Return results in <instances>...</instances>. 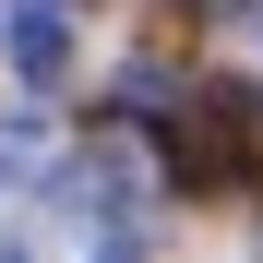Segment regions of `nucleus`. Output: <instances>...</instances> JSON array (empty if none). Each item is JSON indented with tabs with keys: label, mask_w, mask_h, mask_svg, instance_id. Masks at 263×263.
Listing matches in <instances>:
<instances>
[{
	"label": "nucleus",
	"mask_w": 263,
	"mask_h": 263,
	"mask_svg": "<svg viewBox=\"0 0 263 263\" xmlns=\"http://www.w3.org/2000/svg\"><path fill=\"white\" fill-rule=\"evenodd\" d=\"M0 48H12V72L36 84V96H48V84L72 72V24L48 12V0H36V12H12V24H0Z\"/></svg>",
	"instance_id": "nucleus-1"
},
{
	"label": "nucleus",
	"mask_w": 263,
	"mask_h": 263,
	"mask_svg": "<svg viewBox=\"0 0 263 263\" xmlns=\"http://www.w3.org/2000/svg\"><path fill=\"white\" fill-rule=\"evenodd\" d=\"M60 203H72V215H132V167H120V156H84L72 180H60Z\"/></svg>",
	"instance_id": "nucleus-2"
},
{
	"label": "nucleus",
	"mask_w": 263,
	"mask_h": 263,
	"mask_svg": "<svg viewBox=\"0 0 263 263\" xmlns=\"http://www.w3.org/2000/svg\"><path fill=\"white\" fill-rule=\"evenodd\" d=\"M132 251H144V239H132V228H120V239H108V251H96V263H132Z\"/></svg>",
	"instance_id": "nucleus-3"
}]
</instances>
